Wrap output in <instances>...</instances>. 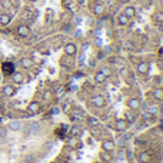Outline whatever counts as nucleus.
Returning a JSON list of instances; mask_svg holds the SVG:
<instances>
[{
	"label": "nucleus",
	"instance_id": "nucleus-42",
	"mask_svg": "<svg viewBox=\"0 0 163 163\" xmlns=\"http://www.w3.org/2000/svg\"><path fill=\"white\" fill-rule=\"evenodd\" d=\"M156 29L159 30L160 33H163V23H157V26H156Z\"/></svg>",
	"mask_w": 163,
	"mask_h": 163
},
{
	"label": "nucleus",
	"instance_id": "nucleus-30",
	"mask_svg": "<svg viewBox=\"0 0 163 163\" xmlns=\"http://www.w3.org/2000/svg\"><path fill=\"white\" fill-rule=\"evenodd\" d=\"M70 133H72V136H73V137H77V136L80 134V130H79V127H77V126H73V127H72V130H70Z\"/></svg>",
	"mask_w": 163,
	"mask_h": 163
},
{
	"label": "nucleus",
	"instance_id": "nucleus-26",
	"mask_svg": "<svg viewBox=\"0 0 163 163\" xmlns=\"http://www.w3.org/2000/svg\"><path fill=\"white\" fill-rule=\"evenodd\" d=\"M152 117H153V116H152V114L149 113V112H143V113H142V120H143V122H145V123H149V122H150V120H152Z\"/></svg>",
	"mask_w": 163,
	"mask_h": 163
},
{
	"label": "nucleus",
	"instance_id": "nucleus-38",
	"mask_svg": "<svg viewBox=\"0 0 163 163\" xmlns=\"http://www.w3.org/2000/svg\"><path fill=\"white\" fill-rule=\"evenodd\" d=\"M82 36H83V32H82V30H79V29L75 30V37H76V39H80Z\"/></svg>",
	"mask_w": 163,
	"mask_h": 163
},
{
	"label": "nucleus",
	"instance_id": "nucleus-31",
	"mask_svg": "<svg viewBox=\"0 0 163 163\" xmlns=\"http://www.w3.org/2000/svg\"><path fill=\"white\" fill-rule=\"evenodd\" d=\"M34 160H36L34 155H26L24 157V163H34Z\"/></svg>",
	"mask_w": 163,
	"mask_h": 163
},
{
	"label": "nucleus",
	"instance_id": "nucleus-46",
	"mask_svg": "<svg viewBox=\"0 0 163 163\" xmlns=\"http://www.w3.org/2000/svg\"><path fill=\"white\" fill-rule=\"evenodd\" d=\"M99 163H103V162H99Z\"/></svg>",
	"mask_w": 163,
	"mask_h": 163
},
{
	"label": "nucleus",
	"instance_id": "nucleus-40",
	"mask_svg": "<svg viewBox=\"0 0 163 163\" xmlns=\"http://www.w3.org/2000/svg\"><path fill=\"white\" fill-rule=\"evenodd\" d=\"M6 136H7V129H1V132H0V137H1V139H6Z\"/></svg>",
	"mask_w": 163,
	"mask_h": 163
},
{
	"label": "nucleus",
	"instance_id": "nucleus-34",
	"mask_svg": "<svg viewBox=\"0 0 163 163\" xmlns=\"http://www.w3.org/2000/svg\"><path fill=\"white\" fill-rule=\"evenodd\" d=\"M103 53H104V54H112V53H113V47H112V46H106V47L103 49Z\"/></svg>",
	"mask_w": 163,
	"mask_h": 163
},
{
	"label": "nucleus",
	"instance_id": "nucleus-1",
	"mask_svg": "<svg viewBox=\"0 0 163 163\" xmlns=\"http://www.w3.org/2000/svg\"><path fill=\"white\" fill-rule=\"evenodd\" d=\"M116 145H114V142L112 139H103V142H102V150H104V152H113Z\"/></svg>",
	"mask_w": 163,
	"mask_h": 163
},
{
	"label": "nucleus",
	"instance_id": "nucleus-22",
	"mask_svg": "<svg viewBox=\"0 0 163 163\" xmlns=\"http://www.w3.org/2000/svg\"><path fill=\"white\" fill-rule=\"evenodd\" d=\"M139 162L140 163H149L150 162V155L147 152H140L139 153Z\"/></svg>",
	"mask_w": 163,
	"mask_h": 163
},
{
	"label": "nucleus",
	"instance_id": "nucleus-21",
	"mask_svg": "<svg viewBox=\"0 0 163 163\" xmlns=\"http://www.w3.org/2000/svg\"><path fill=\"white\" fill-rule=\"evenodd\" d=\"M86 123H87L90 127H93V126H96V127H98L99 120H98V117H93V116H86Z\"/></svg>",
	"mask_w": 163,
	"mask_h": 163
},
{
	"label": "nucleus",
	"instance_id": "nucleus-17",
	"mask_svg": "<svg viewBox=\"0 0 163 163\" xmlns=\"http://www.w3.org/2000/svg\"><path fill=\"white\" fill-rule=\"evenodd\" d=\"M20 65H22L23 69H30L33 66V60L30 57H22L20 59Z\"/></svg>",
	"mask_w": 163,
	"mask_h": 163
},
{
	"label": "nucleus",
	"instance_id": "nucleus-12",
	"mask_svg": "<svg viewBox=\"0 0 163 163\" xmlns=\"http://www.w3.org/2000/svg\"><path fill=\"white\" fill-rule=\"evenodd\" d=\"M12 80H13V83L22 84V83L24 82V75H23L22 72H15V73L12 75Z\"/></svg>",
	"mask_w": 163,
	"mask_h": 163
},
{
	"label": "nucleus",
	"instance_id": "nucleus-5",
	"mask_svg": "<svg viewBox=\"0 0 163 163\" xmlns=\"http://www.w3.org/2000/svg\"><path fill=\"white\" fill-rule=\"evenodd\" d=\"M16 32L20 37H27V36L30 34V29H29V26H26V24H20L16 29Z\"/></svg>",
	"mask_w": 163,
	"mask_h": 163
},
{
	"label": "nucleus",
	"instance_id": "nucleus-47",
	"mask_svg": "<svg viewBox=\"0 0 163 163\" xmlns=\"http://www.w3.org/2000/svg\"><path fill=\"white\" fill-rule=\"evenodd\" d=\"M0 15H1V12H0Z\"/></svg>",
	"mask_w": 163,
	"mask_h": 163
},
{
	"label": "nucleus",
	"instance_id": "nucleus-13",
	"mask_svg": "<svg viewBox=\"0 0 163 163\" xmlns=\"http://www.w3.org/2000/svg\"><path fill=\"white\" fill-rule=\"evenodd\" d=\"M22 127H23V123H22L20 120H12V122L9 123V129L13 130V132L22 130Z\"/></svg>",
	"mask_w": 163,
	"mask_h": 163
},
{
	"label": "nucleus",
	"instance_id": "nucleus-14",
	"mask_svg": "<svg viewBox=\"0 0 163 163\" xmlns=\"http://www.w3.org/2000/svg\"><path fill=\"white\" fill-rule=\"evenodd\" d=\"M92 10H93V13H95L96 16H102V15L104 13V6H103L102 3H96V4H93Z\"/></svg>",
	"mask_w": 163,
	"mask_h": 163
},
{
	"label": "nucleus",
	"instance_id": "nucleus-20",
	"mask_svg": "<svg viewBox=\"0 0 163 163\" xmlns=\"http://www.w3.org/2000/svg\"><path fill=\"white\" fill-rule=\"evenodd\" d=\"M92 104L96 106V107H102V106H104V99L102 96H95L92 99Z\"/></svg>",
	"mask_w": 163,
	"mask_h": 163
},
{
	"label": "nucleus",
	"instance_id": "nucleus-16",
	"mask_svg": "<svg viewBox=\"0 0 163 163\" xmlns=\"http://www.w3.org/2000/svg\"><path fill=\"white\" fill-rule=\"evenodd\" d=\"M123 15H125L126 17H129V19H132V17L136 16V9H134L133 6H127V7H125Z\"/></svg>",
	"mask_w": 163,
	"mask_h": 163
},
{
	"label": "nucleus",
	"instance_id": "nucleus-29",
	"mask_svg": "<svg viewBox=\"0 0 163 163\" xmlns=\"http://www.w3.org/2000/svg\"><path fill=\"white\" fill-rule=\"evenodd\" d=\"M77 145V137H70L69 142H67V146L69 147H75Z\"/></svg>",
	"mask_w": 163,
	"mask_h": 163
},
{
	"label": "nucleus",
	"instance_id": "nucleus-45",
	"mask_svg": "<svg viewBox=\"0 0 163 163\" xmlns=\"http://www.w3.org/2000/svg\"><path fill=\"white\" fill-rule=\"evenodd\" d=\"M119 1H120V3H127L129 0H119Z\"/></svg>",
	"mask_w": 163,
	"mask_h": 163
},
{
	"label": "nucleus",
	"instance_id": "nucleus-25",
	"mask_svg": "<svg viewBox=\"0 0 163 163\" xmlns=\"http://www.w3.org/2000/svg\"><path fill=\"white\" fill-rule=\"evenodd\" d=\"M95 80H96V83H104L106 76H104V75H102L100 72H98V73L95 75Z\"/></svg>",
	"mask_w": 163,
	"mask_h": 163
},
{
	"label": "nucleus",
	"instance_id": "nucleus-39",
	"mask_svg": "<svg viewBox=\"0 0 163 163\" xmlns=\"http://www.w3.org/2000/svg\"><path fill=\"white\" fill-rule=\"evenodd\" d=\"M45 149H46V150H47V149H50V147H53V142H52V140H47V142H46V143H45Z\"/></svg>",
	"mask_w": 163,
	"mask_h": 163
},
{
	"label": "nucleus",
	"instance_id": "nucleus-32",
	"mask_svg": "<svg viewBox=\"0 0 163 163\" xmlns=\"http://www.w3.org/2000/svg\"><path fill=\"white\" fill-rule=\"evenodd\" d=\"M163 82V77L162 76H155L153 77V84H157V86H160Z\"/></svg>",
	"mask_w": 163,
	"mask_h": 163
},
{
	"label": "nucleus",
	"instance_id": "nucleus-10",
	"mask_svg": "<svg viewBox=\"0 0 163 163\" xmlns=\"http://www.w3.org/2000/svg\"><path fill=\"white\" fill-rule=\"evenodd\" d=\"M99 159L103 163H110L112 162V155H110V152L102 150V152H99Z\"/></svg>",
	"mask_w": 163,
	"mask_h": 163
},
{
	"label": "nucleus",
	"instance_id": "nucleus-9",
	"mask_svg": "<svg viewBox=\"0 0 163 163\" xmlns=\"http://www.w3.org/2000/svg\"><path fill=\"white\" fill-rule=\"evenodd\" d=\"M15 92H16V89H15L12 84H6V86L3 87V90H1L3 96H6V98H10V96H13V95H15Z\"/></svg>",
	"mask_w": 163,
	"mask_h": 163
},
{
	"label": "nucleus",
	"instance_id": "nucleus-33",
	"mask_svg": "<svg viewBox=\"0 0 163 163\" xmlns=\"http://www.w3.org/2000/svg\"><path fill=\"white\" fill-rule=\"evenodd\" d=\"M99 72H100L102 75H104V76L107 77V76L110 75V67H102V69H100Z\"/></svg>",
	"mask_w": 163,
	"mask_h": 163
},
{
	"label": "nucleus",
	"instance_id": "nucleus-24",
	"mask_svg": "<svg viewBox=\"0 0 163 163\" xmlns=\"http://www.w3.org/2000/svg\"><path fill=\"white\" fill-rule=\"evenodd\" d=\"M147 112L152 114V116H157V114L160 113V109H159V106L157 104H152V106H149V109H147Z\"/></svg>",
	"mask_w": 163,
	"mask_h": 163
},
{
	"label": "nucleus",
	"instance_id": "nucleus-6",
	"mask_svg": "<svg viewBox=\"0 0 163 163\" xmlns=\"http://www.w3.org/2000/svg\"><path fill=\"white\" fill-rule=\"evenodd\" d=\"M1 69H3V73H4V75H7V76H12V75L15 73V66H13V63H10V62L3 63Z\"/></svg>",
	"mask_w": 163,
	"mask_h": 163
},
{
	"label": "nucleus",
	"instance_id": "nucleus-8",
	"mask_svg": "<svg viewBox=\"0 0 163 163\" xmlns=\"http://www.w3.org/2000/svg\"><path fill=\"white\" fill-rule=\"evenodd\" d=\"M127 122L125 120V119H119V120H116V125H114V129L117 132H125L127 129Z\"/></svg>",
	"mask_w": 163,
	"mask_h": 163
},
{
	"label": "nucleus",
	"instance_id": "nucleus-44",
	"mask_svg": "<svg viewBox=\"0 0 163 163\" xmlns=\"http://www.w3.org/2000/svg\"><path fill=\"white\" fill-rule=\"evenodd\" d=\"M52 113H53V114L59 113V109H57V107H54V109H53V110H52Z\"/></svg>",
	"mask_w": 163,
	"mask_h": 163
},
{
	"label": "nucleus",
	"instance_id": "nucleus-2",
	"mask_svg": "<svg viewBox=\"0 0 163 163\" xmlns=\"http://www.w3.org/2000/svg\"><path fill=\"white\" fill-rule=\"evenodd\" d=\"M27 112L30 114H37L40 112V103L37 102V100H33L29 103V106H27Z\"/></svg>",
	"mask_w": 163,
	"mask_h": 163
},
{
	"label": "nucleus",
	"instance_id": "nucleus-7",
	"mask_svg": "<svg viewBox=\"0 0 163 163\" xmlns=\"http://www.w3.org/2000/svg\"><path fill=\"white\" fill-rule=\"evenodd\" d=\"M73 60H72V56H67V54H65V56H62V59H60V65L63 66L65 69H70L72 66H73Z\"/></svg>",
	"mask_w": 163,
	"mask_h": 163
},
{
	"label": "nucleus",
	"instance_id": "nucleus-19",
	"mask_svg": "<svg viewBox=\"0 0 163 163\" xmlns=\"http://www.w3.org/2000/svg\"><path fill=\"white\" fill-rule=\"evenodd\" d=\"M117 24L119 26H127L129 24V17H126L123 13L117 15Z\"/></svg>",
	"mask_w": 163,
	"mask_h": 163
},
{
	"label": "nucleus",
	"instance_id": "nucleus-23",
	"mask_svg": "<svg viewBox=\"0 0 163 163\" xmlns=\"http://www.w3.org/2000/svg\"><path fill=\"white\" fill-rule=\"evenodd\" d=\"M153 98L156 99V100H163V89L162 87H156V89H153Z\"/></svg>",
	"mask_w": 163,
	"mask_h": 163
},
{
	"label": "nucleus",
	"instance_id": "nucleus-18",
	"mask_svg": "<svg viewBox=\"0 0 163 163\" xmlns=\"http://www.w3.org/2000/svg\"><path fill=\"white\" fill-rule=\"evenodd\" d=\"M125 117H126L125 120H126L127 123H133V122L136 120V114H134V112H133V110H130V109L125 112Z\"/></svg>",
	"mask_w": 163,
	"mask_h": 163
},
{
	"label": "nucleus",
	"instance_id": "nucleus-43",
	"mask_svg": "<svg viewBox=\"0 0 163 163\" xmlns=\"http://www.w3.org/2000/svg\"><path fill=\"white\" fill-rule=\"evenodd\" d=\"M157 66H159V69H162L163 70V62L162 60H159V62H157Z\"/></svg>",
	"mask_w": 163,
	"mask_h": 163
},
{
	"label": "nucleus",
	"instance_id": "nucleus-28",
	"mask_svg": "<svg viewBox=\"0 0 163 163\" xmlns=\"http://www.w3.org/2000/svg\"><path fill=\"white\" fill-rule=\"evenodd\" d=\"M153 19L157 22V23H163V12H156L153 15Z\"/></svg>",
	"mask_w": 163,
	"mask_h": 163
},
{
	"label": "nucleus",
	"instance_id": "nucleus-11",
	"mask_svg": "<svg viewBox=\"0 0 163 163\" xmlns=\"http://www.w3.org/2000/svg\"><path fill=\"white\" fill-rule=\"evenodd\" d=\"M136 69H137V73L146 75L147 72H149V63H147V62H140V63H137Z\"/></svg>",
	"mask_w": 163,
	"mask_h": 163
},
{
	"label": "nucleus",
	"instance_id": "nucleus-3",
	"mask_svg": "<svg viewBox=\"0 0 163 163\" xmlns=\"http://www.w3.org/2000/svg\"><path fill=\"white\" fill-rule=\"evenodd\" d=\"M77 53V45L76 43H67L65 46V54L67 56H75Z\"/></svg>",
	"mask_w": 163,
	"mask_h": 163
},
{
	"label": "nucleus",
	"instance_id": "nucleus-37",
	"mask_svg": "<svg viewBox=\"0 0 163 163\" xmlns=\"http://www.w3.org/2000/svg\"><path fill=\"white\" fill-rule=\"evenodd\" d=\"M117 1H119V0H107V6H109V7H116Z\"/></svg>",
	"mask_w": 163,
	"mask_h": 163
},
{
	"label": "nucleus",
	"instance_id": "nucleus-41",
	"mask_svg": "<svg viewBox=\"0 0 163 163\" xmlns=\"http://www.w3.org/2000/svg\"><path fill=\"white\" fill-rule=\"evenodd\" d=\"M75 23H76V24H80L82 23V17L80 16H75Z\"/></svg>",
	"mask_w": 163,
	"mask_h": 163
},
{
	"label": "nucleus",
	"instance_id": "nucleus-35",
	"mask_svg": "<svg viewBox=\"0 0 163 163\" xmlns=\"http://www.w3.org/2000/svg\"><path fill=\"white\" fill-rule=\"evenodd\" d=\"M125 157H126V153H125V149L119 150V153H117V159L120 160V159H125Z\"/></svg>",
	"mask_w": 163,
	"mask_h": 163
},
{
	"label": "nucleus",
	"instance_id": "nucleus-36",
	"mask_svg": "<svg viewBox=\"0 0 163 163\" xmlns=\"http://www.w3.org/2000/svg\"><path fill=\"white\" fill-rule=\"evenodd\" d=\"M52 96H53V93H52L50 90H46V92H45V95H43V99H45V100H50Z\"/></svg>",
	"mask_w": 163,
	"mask_h": 163
},
{
	"label": "nucleus",
	"instance_id": "nucleus-27",
	"mask_svg": "<svg viewBox=\"0 0 163 163\" xmlns=\"http://www.w3.org/2000/svg\"><path fill=\"white\" fill-rule=\"evenodd\" d=\"M117 146L122 147V149H125V146H126V140H125V137L123 136H117Z\"/></svg>",
	"mask_w": 163,
	"mask_h": 163
},
{
	"label": "nucleus",
	"instance_id": "nucleus-4",
	"mask_svg": "<svg viewBox=\"0 0 163 163\" xmlns=\"http://www.w3.org/2000/svg\"><path fill=\"white\" fill-rule=\"evenodd\" d=\"M140 104H142V102L137 98H130L129 102H127V106H129L130 110H139L140 109Z\"/></svg>",
	"mask_w": 163,
	"mask_h": 163
},
{
	"label": "nucleus",
	"instance_id": "nucleus-15",
	"mask_svg": "<svg viewBox=\"0 0 163 163\" xmlns=\"http://www.w3.org/2000/svg\"><path fill=\"white\" fill-rule=\"evenodd\" d=\"M10 22H12V16L9 13H1L0 15V24L1 26H7Z\"/></svg>",
	"mask_w": 163,
	"mask_h": 163
}]
</instances>
